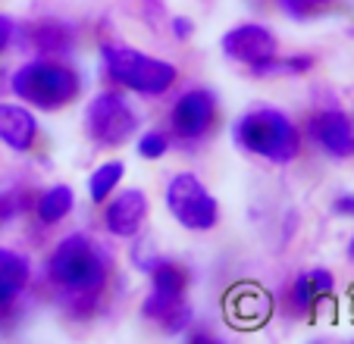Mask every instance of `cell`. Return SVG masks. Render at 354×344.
Returning a JSON list of instances; mask_svg holds the SVG:
<instances>
[{"instance_id": "obj_23", "label": "cell", "mask_w": 354, "mask_h": 344, "mask_svg": "<svg viewBox=\"0 0 354 344\" xmlns=\"http://www.w3.org/2000/svg\"><path fill=\"white\" fill-rule=\"evenodd\" d=\"M192 319H194V313H192V307L182 300V304H176L173 310L167 313V316L160 319L163 323V329L169 332V335H182V332H188V325H192Z\"/></svg>"}, {"instance_id": "obj_3", "label": "cell", "mask_w": 354, "mask_h": 344, "mask_svg": "<svg viewBox=\"0 0 354 344\" xmlns=\"http://www.w3.org/2000/svg\"><path fill=\"white\" fill-rule=\"evenodd\" d=\"M10 88L22 104L35 106V110L54 113L69 106L82 91V79L73 66L60 63L57 57H41V60H28L10 75Z\"/></svg>"}, {"instance_id": "obj_31", "label": "cell", "mask_w": 354, "mask_h": 344, "mask_svg": "<svg viewBox=\"0 0 354 344\" xmlns=\"http://www.w3.org/2000/svg\"><path fill=\"white\" fill-rule=\"evenodd\" d=\"M351 126H354V113H351Z\"/></svg>"}, {"instance_id": "obj_25", "label": "cell", "mask_w": 354, "mask_h": 344, "mask_svg": "<svg viewBox=\"0 0 354 344\" xmlns=\"http://www.w3.org/2000/svg\"><path fill=\"white\" fill-rule=\"evenodd\" d=\"M169 28H173V35L179 41H188L194 35V22L188 19V16H173V19H169Z\"/></svg>"}, {"instance_id": "obj_26", "label": "cell", "mask_w": 354, "mask_h": 344, "mask_svg": "<svg viewBox=\"0 0 354 344\" xmlns=\"http://www.w3.org/2000/svg\"><path fill=\"white\" fill-rule=\"evenodd\" d=\"M16 32H19V28H16V22L10 19V16H0V53H3L10 44H13Z\"/></svg>"}, {"instance_id": "obj_4", "label": "cell", "mask_w": 354, "mask_h": 344, "mask_svg": "<svg viewBox=\"0 0 354 344\" xmlns=\"http://www.w3.org/2000/svg\"><path fill=\"white\" fill-rule=\"evenodd\" d=\"M100 57H104V69H107L110 82H116L126 91L145 94V97H160L179 82V69L169 60L141 53L129 44H104Z\"/></svg>"}, {"instance_id": "obj_28", "label": "cell", "mask_w": 354, "mask_h": 344, "mask_svg": "<svg viewBox=\"0 0 354 344\" xmlns=\"http://www.w3.org/2000/svg\"><path fill=\"white\" fill-rule=\"evenodd\" d=\"M16 210H19V207H16V200L10 198V194H3V198H0V225L10 222V219L16 216Z\"/></svg>"}, {"instance_id": "obj_2", "label": "cell", "mask_w": 354, "mask_h": 344, "mask_svg": "<svg viewBox=\"0 0 354 344\" xmlns=\"http://www.w3.org/2000/svg\"><path fill=\"white\" fill-rule=\"evenodd\" d=\"M232 138L251 157H261L267 163L286 166L298 160L301 153V128L288 120V113L276 106H254L241 113L232 126Z\"/></svg>"}, {"instance_id": "obj_17", "label": "cell", "mask_w": 354, "mask_h": 344, "mask_svg": "<svg viewBox=\"0 0 354 344\" xmlns=\"http://www.w3.org/2000/svg\"><path fill=\"white\" fill-rule=\"evenodd\" d=\"M122 175H126V163H122V160H104V163L88 175V198H91V204L110 200V194L120 188Z\"/></svg>"}, {"instance_id": "obj_24", "label": "cell", "mask_w": 354, "mask_h": 344, "mask_svg": "<svg viewBox=\"0 0 354 344\" xmlns=\"http://www.w3.org/2000/svg\"><path fill=\"white\" fill-rule=\"evenodd\" d=\"M308 276H310V282H314L317 294H320L323 300H326L329 294L335 292V278H333V272H329V269H323V266H317V269H310Z\"/></svg>"}, {"instance_id": "obj_27", "label": "cell", "mask_w": 354, "mask_h": 344, "mask_svg": "<svg viewBox=\"0 0 354 344\" xmlns=\"http://www.w3.org/2000/svg\"><path fill=\"white\" fill-rule=\"evenodd\" d=\"M333 210L339 213V216L354 219V194H339V198L333 200Z\"/></svg>"}, {"instance_id": "obj_20", "label": "cell", "mask_w": 354, "mask_h": 344, "mask_svg": "<svg viewBox=\"0 0 354 344\" xmlns=\"http://www.w3.org/2000/svg\"><path fill=\"white\" fill-rule=\"evenodd\" d=\"M138 157H145V160H160V157H167V151H169V135L167 132H160V128H147L145 135L138 138Z\"/></svg>"}, {"instance_id": "obj_6", "label": "cell", "mask_w": 354, "mask_h": 344, "mask_svg": "<svg viewBox=\"0 0 354 344\" xmlns=\"http://www.w3.org/2000/svg\"><path fill=\"white\" fill-rule=\"evenodd\" d=\"M85 132L100 147H122L138 132V113L120 91H104L85 106Z\"/></svg>"}, {"instance_id": "obj_7", "label": "cell", "mask_w": 354, "mask_h": 344, "mask_svg": "<svg viewBox=\"0 0 354 344\" xmlns=\"http://www.w3.org/2000/svg\"><path fill=\"white\" fill-rule=\"evenodd\" d=\"M220 104L210 88H192L169 110V128L179 141H201L214 128Z\"/></svg>"}, {"instance_id": "obj_22", "label": "cell", "mask_w": 354, "mask_h": 344, "mask_svg": "<svg viewBox=\"0 0 354 344\" xmlns=\"http://www.w3.org/2000/svg\"><path fill=\"white\" fill-rule=\"evenodd\" d=\"M329 0H279V10L292 19H310L314 13H320Z\"/></svg>"}, {"instance_id": "obj_8", "label": "cell", "mask_w": 354, "mask_h": 344, "mask_svg": "<svg viewBox=\"0 0 354 344\" xmlns=\"http://www.w3.org/2000/svg\"><path fill=\"white\" fill-rule=\"evenodd\" d=\"M220 47H223V53H226L229 60L248 66L251 73L279 53V41H276V35L270 32L267 26H261V22H245V26L229 28V32L220 38Z\"/></svg>"}, {"instance_id": "obj_18", "label": "cell", "mask_w": 354, "mask_h": 344, "mask_svg": "<svg viewBox=\"0 0 354 344\" xmlns=\"http://www.w3.org/2000/svg\"><path fill=\"white\" fill-rule=\"evenodd\" d=\"M317 66V60L310 53H292V57H279L276 53L273 60H267L263 66L254 69V75H308Z\"/></svg>"}, {"instance_id": "obj_13", "label": "cell", "mask_w": 354, "mask_h": 344, "mask_svg": "<svg viewBox=\"0 0 354 344\" xmlns=\"http://www.w3.org/2000/svg\"><path fill=\"white\" fill-rule=\"evenodd\" d=\"M226 313L232 316L235 325L251 329V325H261L270 319L273 300H270V294L263 292V288H257V285H239L226 298Z\"/></svg>"}, {"instance_id": "obj_12", "label": "cell", "mask_w": 354, "mask_h": 344, "mask_svg": "<svg viewBox=\"0 0 354 344\" xmlns=\"http://www.w3.org/2000/svg\"><path fill=\"white\" fill-rule=\"evenodd\" d=\"M38 141V120L26 104H0V144L28 153Z\"/></svg>"}, {"instance_id": "obj_16", "label": "cell", "mask_w": 354, "mask_h": 344, "mask_svg": "<svg viewBox=\"0 0 354 344\" xmlns=\"http://www.w3.org/2000/svg\"><path fill=\"white\" fill-rule=\"evenodd\" d=\"M73 207H75L73 188L69 185H54V188H47V191L38 198V204H35V216H38L44 225H57V222H63V219L73 213Z\"/></svg>"}, {"instance_id": "obj_10", "label": "cell", "mask_w": 354, "mask_h": 344, "mask_svg": "<svg viewBox=\"0 0 354 344\" xmlns=\"http://www.w3.org/2000/svg\"><path fill=\"white\" fill-rule=\"evenodd\" d=\"M308 135L314 138V144L320 147L329 160H351L354 157L351 116L342 113L339 106H326V110L314 113L308 122Z\"/></svg>"}, {"instance_id": "obj_1", "label": "cell", "mask_w": 354, "mask_h": 344, "mask_svg": "<svg viewBox=\"0 0 354 344\" xmlns=\"http://www.w3.org/2000/svg\"><path fill=\"white\" fill-rule=\"evenodd\" d=\"M110 254L85 232L57 241L47 257V278L73 300H94L110 278Z\"/></svg>"}, {"instance_id": "obj_14", "label": "cell", "mask_w": 354, "mask_h": 344, "mask_svg": "<svg viewBox=\"0 0 354 344\" xmlns=\"http://www.w3.org/2000/svg\"><path fill=\"white\" fill-rule=\"evenodd\" d=\"M26 41L41 57H66L75 44V28L63 19H41L26 28Z\"/></svg>"}, {"instance_id": "obj_19", "label": "cell", "mask_w": 354, "mask_h": 344, "mask_svg": "<svg viewBox=\"0 0 354 344\" xmlns=\"http://www.w3.org/2000/svg\"><path fill=\"white\" fill-rule=\"evenodd\" d=\"M292 307H295V313H301V316H308V313H314L317 310V304H320V294H317V288H314V282H310V276L308 272H301V276H295V282H292Z\"/></svg>"}, {"instance_id": "obj_21", "label": "cell", "mask_w": 354, "mask_h": 344, "mask_svg": "<svg viewBox=\"0 0 354 344\" xmlns=\"http://www.w3.org/2000/svg\"><path fill=\"white\" fill-rule=\"evenodd\" d=\"M138 238V235H135ZM157 247H154V238H138L132 245V266L138 272H151L154 269V263H157Z\"/></svg>"}, {"instance_id": "obj_5", "label": "cell", "mask_w": 354, "mask_h": 344, "mask_svg": "<svg viewBox=\"0 0 354 344\" xmlns=\"http://www.w3.org/2000/svg\"><path fill=\"white\" fill-rule=\"evenodd\" d=\"M167 210L188 232H210L220 222V204L194 172H176L167 182Z\"/></svg>"}, {"instance_id": "obj_9", "label": "cell", "mask_w": 354, "mask_h": 344, "mask_svg": "<svg viewBox=\"0 0 354 344\" xmlns=\"http://www.w3.org/2000/svg\"><path fill=\"white\" fill-rule=\"evenodd\" d=\"M188 288V269L176 260H157L151 269V292L141 304V316L160 323L176 304H182Z\"/></svg>"}, {"instance_id": "obj_30", "label": "cell", "mask_w": 354, "mask_h": 344, "mask_svg": "<svg viewBox=\"0 0 354 344\" xmlns=\"http://www.w3.org/2000/svg\"><path fill=\"white\" fill-rule=\"evenodd\" d=\"M0 91H3V73H0Z\"/></svg>"}, {"instance_id": "obj_29", "label": "cell", "mask_w": 354, "mask_h": 344, "mask_svg": "<svg viewBox=\"0 0 354 344\" xmlns=\"http://www.w3.org/2000/svg\"><path fill=\"white\" fill-rule=\"evenodd\" d=\"M348 257L354 260V235H351V241H348Z\"/></svg>"}, {"instance_id": "obj_15", "label": "cell", "mask_w": 354, "mask_h": 344, "mask_svg": "<svg viewBox=\"0 0 354 344\" xmlns=\"http://www.w3.org/2000/svg\"><path fill=\"white\" fill-rule=\"evenodd\" d=\"M32 282V263L19 251L0 247V310L10 307Z\"/></svg>"}, {"instance_id": "obj_11", "label": "cell", "mask_w": 354, "mask_h": 344, "mask_svg": "<svg viewBox=\"0 0 354 344\" xmlns=\"http://www.w3.org/2000/svg\"><path fill=\"white\" fill-rule=\"evenodd\" d=\"M147 194L141 188H129V191L116 194L113 200L104 210V229H107L113 238H126L132 241L135 235H141L147 222Z\"/></svg>"}]
</instances>
